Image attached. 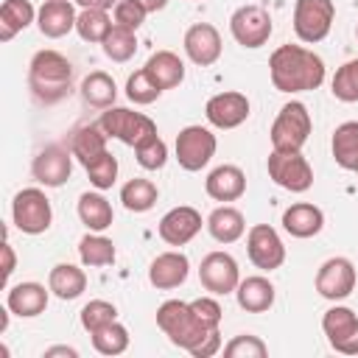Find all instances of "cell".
<instances>
[{
  "mask_svg": "<svg viewBox=\"0 0 358 358\" xmlns=\"http://www.w3.org/2000/svg\"><path fill=\"white\" fill-rule=\"evenodd\" d=\"M98 126H101L109 137H115V140H120V143H126V145H131V148H134L140 140L157 134V123H154L148 115L131 112V109H126V106H109V109H103Z\"/></svg>",
  "mask_w": 358,
  "mask_h": 358,
  "instance_id": "52a82bcc",
  "label": "cell"
},
{
  "mask_svg": "<svg viewBox=\"0 0 358 358\" xmlns=\"http://www.w3.org/2000/svg\"><path fill=\"white\" fill-rule=\"evenodd\" d=\"M333 20H336L333 0H296L294 3V34L308 45L322 42L330 34Z\"/></svg>",
  "mask_w": 358,
  "mask_h": 358,
  "instance_id": "ba28073f",
  "label": "cell"
},
{
  "mask_svg": "<svg viewBox=\"0 0 358 358\" xmlns=\"http://www.w3.org/2000/svg\"><path fill=\"white\" fill-rule=\"evenodd\" d=\"M73 173V151L64 145H45L34 162L31 176L45 187H62Z\"/></svg>",
  "mask_w": 358,
  "mask_h": 358,
  "instance_id": "9a60e30c",
  "label": "cell"
},
{
  "mask_svg": "<svg viewBox=\"0 0 358 358\" xmlns=\"http://www.w3.org/2000/svg\"><path fill=\"white\" fill-rule=\"evenodd\" d=\"M115 319H117V308L112 302H106V299H90L81 308V327L87 333H95L98 327H103V324H109Z\"/></svg>",
  "mask_w": 358,
  "mask_h": 358,
  "instance_id": "60d3db41",
  "label": "cell"
},
{
  "mask_svg": "<svg viewBox=\"0 0 358 358\" xmlns=\"http://www.w3.org/2000/svg\"><path fill=\"white\" fill-rule=\"evenodd\" d=\"M327 344L341 355H358V316L344 305H333L322 316Z\"/></svg>",
  "mask_w": 358,
  "mask_h": 358,
  "instance_id": "4fadbf2b",
  "label": "cell"
},
{
  "mask_svg": "<svg viewBox=\"0 0 358 358\" xmlns=\"http://www.w3.org/2000/svg\"><path fill=\"white\" fill-rule=\"evenodd\" d=\"M48 288L53 296L70 302V299H78L87 288V274L84 268L73 266V263H56L48 274Z\"/></svg>",
  "mask_w": 358,
  "mask_h": 358,
  "instance_id": "83f0119b",
  "label": "cell"
},
{
  "mask_svg": "<svg viewBox=\"0 0 358 358\" xmlns=\"http://www.w3.org/2000/svg\"><path fill=\"white\" fill-rule=\"evenodd\" d=\"M73 64L59 50H39L28 64V87L39 103H59L70 95Z\"/></svg>",
  "mask_w": 358,
  "mask_h": 358,
  "instance_id": "7a4b0ae2",
  "label": "cell"
},
{
  "mask_svg": "<svg viewBox=\"0 0 358 358\" xmlns=\"http://www.w3.org/2000/svg\"><path fill=\"white\" fill-rule=\"evenodd\" d=\"M84 171H87L90 185H92L95 190H109V187L115 185V179H117V159L106 151V154H101L98 159H92L90 165H84Z\"/></svg>",
  "mask_w": 358,
  "mask_h": 358,
  "instance_id": "ab89813d",
  "label": "cell"
},
{
  "mask_svg": "<svg viewBox=\"0 0 358 358\" xmlns=\"http://www.w3.org/2000/svg\"><path fill=\"white\" fill-rule=\"evenodd\" d=\"M36 20L31 0H3L0 6V42H11Z\"/></svg>",
  "mask_w": 358,
  "mask_h": 358,
  "instance_id": "f546056e",
  "label": "cell"
},
{
  "mask_svg": "<svg viewBox=\"0 0 358 358\" xmlns=\"http://www.w3.org/2000/svg\"><path fill=\"white\" fill-rule=\"evenodd\" d=\"M190 274V260L179 252V249H171V252H162L151 260L148 266V282L157 288V291H171V288H179Z\"/></svg>",
  "mask_w": 358,
  "mask_h": 358,
  "instance_id": "d6986e66",
  "label": "cell"
},
{
  "mask_svg": "<svg viewBox=\"0 0 358 358\" xmlns=\"http://www.w3.org/2000/svg\"><path fill=\"white\" fill-rule=\"evenodd\" d=\"M330 148H333V159L338 168L358 171V120H347L336 126Z\"/></svg>",
  "mask_w": 358,
  "mask_h": 358,
  "instance_id": "4dcf8cb0",
  "label": "cell"
},
{
  "mask_svg": "<svg viewBox=\"0 0 358 358\" xmlns=\"http://www.w3.org/2000/svg\"><path fill=\"white\" fill-rule=\"evenodd\" d=\"M355 36H358V28H355Z\"/></svg>",
  "mask_w": 358,
  "mask_h": 358,
  "instance_id": "816d5d0a",
  "label": "cell"
},
{
  "mask_svg": "<svg viewBox=\"0 0 358 358\" xmlns=\"http://www.w3.org/2000/svg\"><path fill=\"white\" fill-rule=\"evenodd\" d=\"M235 296L246 313H266L274 305V285H271V280L255 274V277H246L238 282Z\"/></svg>",
  "mask_w": 358,
  "mask_h": 358,
  "instance_id": "484cf974",
  "label": "cell"
},
{
  "mask_svg": "<svg viewBox=\"0 0 358 358\" xmlns=\"http://www.w3.org/2000/svg\"><path fill=\"white\" fill-rule=\"evenodd\" d=\"M3 282H8V277L14 274V266H17V257H14V249H11V243L6 241L3 243Z\"/></svg>",
  "mask_w": 358,
  "mask_h": 358,
  "instance_id": "7dc6e473",
  "label": "cell"
},
{
  "mask_svg": "<svg viewBox=\"0 0 358 358\" xmlns=\"http://www.w3.org/2000/svg\"><path fill=\"white\" fill-rule=\"evenodd\" d=\"M76 8L70 0H45L42 8L36 11V28L48 39H59L76 28Z\"/></svg>",
  "mask_w": 358,
  "mask_h": 358,
  "instance_id": "ffe728a7",
  "label": "cell"
},
{
  "mask_svg": "<svg viewBox=\"0 0 358 358\" xmlns=\"http://www.w3.org/2000/svg\"><path fill=\"white\" fill-rule=\"evenodd\" d=\"M204 227H207V232H210L218 243H235V241L246 232V218H243V213H241L238 207L221 204V207H215V210L207 215Z\"/></svg>",
  "mask_w": 358,
  "mask_h": 358,
  "instance_id": "d4e9b609",
  "label": "cell"
},
{
  "mask_svg": "<svg viewBox=\"0 0 358 358\" xmlns=\"http://www.w3.org/2000/svg\"><path fill=\"white\" fill-rule=\"evenodd\" d=\"M204 117L215 129H238L249 117V98L235 90L218 92L204 103Z\"/></svg>",
  "mask_w": 358,
  "mask_h": 358,
  "instance_id": "e0dca14e",
  "label": "cell"
},
{
  "mask_svg": "<svg viewBox=\"0 0 358 358\" xmlns=\"http://www.w3.org/2000/svg\"><path fill=\"white\" fill-rule=\"evenodd\" d=\"M56 355L78 358V350H76V347H64V344H59V347H48V350H45V358H56Z\"/></svg>",
  "mask_w": 358,
  "mask_h": 358,
  "instance_id": "681fc988",
  "label": "cell"
},
{
  "mask_svg": "<svg viewBox=\"0 0 358 358\" xmlns=\"http://www.w3.org/2000/svg\"><path fill=\"white\" fill-rule=\"evenodd\" d=\"M112 17L103 8H81L76 20V31L84 42H103L106 34L112 31Z\"/></svg>",
  "mask_w": 358,
  "mask_h": 358,
  "instance_id": "e575fe53",
  "label": "cell"
},
{
  "mask_svg": "<svg viewBox=\"0 0 358 358\" xmlns=\"http://www.w3.org/2000/svg\"><path fill=\"white\" fill-rule=\"evenodd\" d=\"M112 14H115V25H123V28H131V31H137L143 22H145V8L143 6H137L134 0H120L115 8H112Z\"/></svg>",
  "mask_w": 358,
  "mask_h": 358,
  "instance_id": "ee69618b",
  "label": "cell"
},
{
  "mask_svg": "<svg viewBox=\"0 0 358 358\" xmlns=\"http://www.w3.org/2000/svg\"><path fill=\"white\" fill-rule=\"evenodd\" d=\"M355 288V266L350 257H330L316 271V291L319 296L338 302L347 299Z\"/></svg>",
  "mask_w": 358,
  "mask_h": 358,
  "instance_id": "5bb4252c",
  "label": "cell"
},
{
  "mask_svg": "<svg viewBox=\"0 0 358 358\" xmlns=\"http://www.w3.org/2000/svg\"><path fill=\"white\" fill-rule=\"evenodd\" d=\"M266 168H268L271 182L288 193H305L313 185V168L302 157V151H274L271 148Z\"/></svg>",
  "mask_w": 358,
  "mask_h": 358,
  "instance_id": "8992f818",
  "label": "cell"
},
{
  "mask_svg": "<svg viewBox=\"0 0 358 358\" xmlns=\"http://www.w3.org/2000/svg\"><path fill=\"white\" fill-rule=\"evenodd\" d=\"M48 291L50 288H45L42 282H17L6 294V305L11 308L14 316L34 319V316L45 313V308H48Z\"/></svg>",
  "mask_w": 358,
  "mask_h": 358,
  "instance_id": "7402d4cb",
  "label": "cell"
},
{
  "mask_svg": "<svg viewBox=\"0 0 358 358\" xmlns=\"http://www.w3.org/2000/svg\"><path fill=\"white\" fill-rule=\"evenodd\" d=\"M330 92L336 101H344V103L358 101V59H350L336 70L330 81Z\"/></svg>",
  "mask_w": 358,
  "mask_h": 358,
  "instance_id": "74e56055",
  "label": "cell"
},
{
  "mask_svg": "<svg viewBox=\"0 0 358 358\" xmlns=\"http://www.w3.org/2000/svg\"><path fill=\"white\" fill-rule=\"evenodd\" d=\"M190 308H193V313H196L207 327H218V324H221L224 310H221V305H218L213 296H199V299L190 302Z\"/></svg>",
  "mask_w": 358,
  "mask_h": 358,
  "instance_id": "f6af8a7d",
  "label": "cell"
},
{
  "mask_svg": "<svg viewBox=\"0 0 358 358\" xmlns=\"http://www.w3.org/2000/svg\"><path fill=\"white\" fill-rule=\"evenodd\" d=\"M355 173H358V171H355Z\"/></svg>",
  "mask_w": 358,
  "mask_h": 358,
  "instance_id": "f5cc1de1",
  "label": "cell"
},
{
  "mask_svg": "<svg viewBox=\"0 0 358 358\" xmlns=\"http://www.w3.org/2000/svg\"><path fill=\"white\" fill-rule=\"evenodd\" d=\"M246 255L260 271H274L285 263V246L282 238L277 235L274 227L268 224H255L246 235Z\"/></svg>",
  "mask_w": 358,
  "mask_h": 358,
  "instance_id": "7c38bea8",
  "label": "cell"
},
{
  "mask_svg": "<svg viewBox=\"0 0 358 358\" xmlns=\"http://www.w3.org/2000/svg\"><path fill=\"white\" fill-rule=\"evenodd\" d=\"M310 131H313V120H310L308 106L302 101H288L271 123V131H268L271 148L274 151H302Z\"/></svg>",
  "mask_w": 358,
  "mask_h": 358,
  "instance_id": "277c9868",
  "label": "cell"
},
{
  "mask_svg": "<svg viewBox=\"0 0 358 358\" xmlns=\"http://www.w3.org/2000/svg\"><path fill=\"white\" fill-rule=\"evenodd\" d=\"M143 70L148 73V78L165 92L173 90L185 81V62L173 53V50H157L148 56V62L143 64Z\"/></svg>",
  "mask_w": 358,
  "mask_h": 358,
  "instance_id": "cb8c5ba5",
  "label": "cell"
},
{
  "mask_svg": "<svg viewBox=\"0 0 358 358\" xmlns=\"http://www.w3.org/2000/svg\"><path fill=\"white\" fill-rule=\"evenodd\" d=\"M157 199H159L157 185L143 176H134L120 187V201L129 213H148L157 204Z\"/></svg>",
  "mask_w": 358,
  "mask_h": 358,
  "instance_id": "d6a6232c",
  "label": "cell"
},
{
  "mask_svg": "<svg viewBox=\"0 0 358 358\" xmlns=\"http://www.w3.org/2000/svg\"><path fill=\"white\" fill-rule=\"evenodd\" d=\"M92 336V347L101 352V355H120V352H126L129 350V330L115 319V322H109V324H103V327H98L95 333H90Z\"/></svg>",
  "mask_w": 358,
  "mask_h": 358,
  "instance_id": "8d00e7d4",
  "label": "cell"
},
{
  "mask_svg": "<svg viewBox=\"0 0 358 358\" xmlns=\"http://www.w3.org/2000/svg\"><path fill=\"white\" fill-rule=\"evenodd\" d=\"M324 227V213L310 201H296L282 213V229L291 238H313Z\"/></svg>",
  "mask_w": 358,
  "mask_h": 358,
  "instance_id": "603a6c76",
  "label": "cell"
},
{
  "mask_svg": "<svg viewBox=\"0 0 358 358\" xmlns=\"http://www.w3.org/2000/svg\"><path fill=\"white\" fill-rule=\"evenodd\" d=\"M201 229V213L190 204H179L173 210H168L162 218H159V238L168 243V246H185L190 243Z\"/></svg>",
  "mask_w": 358,
  "mask_h": 358,
  "instance_id": "2e32d148",
  "label": "cell"
},
{
  "mask_svg": "<svg viewBox=\"0 0 358 358\" xmlns=\"http://www.w3.org/2000/svg\"><path fill=\"white\" fill-rule=\"evenodd\" d=\"M229 31H232V39L241 48H252L255 50V48H263L268 42L274 25H271V17H268V11L263 6L249 3V6H241V8L232 11Z\"/></svg>",
  "mask_w": 358,
  "mask_h": 358,
  "instance_id": "9c48e42d",
  "label": "cell"
},
{
  "mask_svg": "<svg viewBox=\"0 0 358 358\" xmlns=\"http://www.w3.org/2000/svg\"><path fill=\"white\" fill-rule=\"evenodd\" d=\"M199 282L204 291L215 294V296H227L238 288L241 282V271H238V260L229 252H210L201 257L199 266Z\"/></svg>",
  "mask_w": 358,
  "mask_h": 358,
  "instance_id": "8fae6325",
  "label": "cell"
},
{
  "mask_svg": "<svg viewBox=\"0 0 358 358\" xmlns=\"http://www.w3.org/2000/svg\"><path fill=\"white\" fill-rule=\"evenodd\" d=\"M81 98L84 103L95 106V109H109L115 106V98H117V84L109 73L103 70H92L90 76H84L81 81Z\"/></svg>",
  "mask_w": 358,
  "mask_h": 358,
  "instance_id": "1f68e13d",
  "label": "cell"
},
{
  "mask_svg": "<svg viewBox=\"0 0 358 358\" xmlns=\"http://www.w3.org/2000/svg\"><path fill=\"white\" fill-rule=\"evenodd\" d=\"M106 131L98 126V123H90V126H78L70 137V151L73 157L81 162V165H90L92 159H98L101 154H106Z\"/></svg>",
  "mask_w": 358,
  "mask_h": 358,
  "instance_id": "f1b7e54d",
  "label": "cell"
},
{
  "mask_svg": "<svg viewBox=\"0 0 358 358\" xmlns=\"http://www.w3.org/2000/svg\"><path fill=\"white\" fill-rule=\"evenodd\" d=\"M134 157H137V165L145 168V171H159L165 162H168V145L159 134H151L145 140H140L134 145Z\"/></svg>",
  "mask_w": 358,
  "mask_h": 358,
  "instance_id": "f35d334b",
  "label": "cell"
},
{
  "mask_svg": "<svg viewBox=\"0 0 358 358\" xmlns=\"http://www.w3.org/2000/svg\"><path fill=\"white\" fill-rule=\"evenodd\" d=\"M78 257L87 268L109 266V263H115V243H112V238H106L101 232H87L78 241Z\"/></svg>",
  "mask_w": 358,
  "mask_h": 358,
  "instance_id": "836d02e7",
  "label": "cell"
},
{
  "mask_svg": "<svg viewBox=\"0 0 358 358\" xmlns=\"http://www.w3.org/2000/svg\"><path fill=\"white\" fill-rule=\"evenodd\" d=\"M204 190L215 201H238L246 193V173L238 165H218L207 173Z\"/></svg>",
  "mask_w": 358,
  "mask_h": 358,
  "instance_id": "44dd1931",
  "label": "cell"
},
{
  "mask_svg": "<svg viewBox=\"0 0 358 358\" xmlns=\"http://www.w3.org/2000/svg\"><path fill=\"white\" fill-rule=\"evenodd\" d=\"M76 6H81V8H103V11H109V8H115L120 0H73Z\"/></svg>",
  "mask_w": 358,
  "mask_h": 358,
  "instance_id": "c3c4849f",
  "label": "cell"
},
{
  "mask_svg": "<svg viewBox=\"0 0 358 358\" xmlns=\"http://www.w3.org/2000/svg\"><path fill=\"white\" fill-rule=\"evenodd\" d=\"M11 218L14 227L25 235H42L50 229L53 207L42 187H22L11 201Z\"/></svg>",
  "mask_w": 358,
  "mask_h": 358,
  "instance_id": "5b68a950",
  "label": "cell"
},
{
  "mask_svg": "<svg viewBox=\"0 0 358 358\" xmlns=\"http://www.w3.org/2000/svg\"><path fill=\"white\" fill-rule=\"evenodd\" d=\"M159 95H162V90L148 78L145 70H137V73L129 76V81H126V98H129L131 103L145 106V103H154Z\"/></svg>",
  "mask_w": 358,
  "mask_h": 358,
  "instance_id": "b9f144b4",
  "label": "cell"
},
{
  "mask_svg": "<svg viewBox=\"0 0 358 358\" xmlns=\"http://www.w3.org/2000/svg\"><path fill=\"white\" fill-rule=\"evenodd\" d=\"M101 45H103L106 59L123 64V62H129L137 53V31L123 28V25H112V31L106 34V39Z\"/></svg>",
  "mask_w": 358,
  "mask_h": 358,
  "instance_id": "d590c367",
  "label": "cell"
},
{
  "mask_svg": "<svg viewBox=\"0 0 358 358\" xmlns=\"http://www.w3.org/2000/svg\"><path fill=\"white\" fill-rule=\"evenodd\" d=\"M218 350H221V333H218V330H213V333H210V336H207V338H204V341H201L190 355H193V358H210V355H215Z\"/></svg>",
  "mask_w": 358,
  "mask_h": 358,
  "instance_id": "bcb514c9",
  "label": "cell"
},
{
  "mask_svg": "<svg viewBox=\"0 0 358 358\" xmlns=\"http://www.w3.org/2000/svg\"><path fill=\"white\" fill-rule=\"evenodd\" d=\"M78 218L90 232H103V229L112 227L115 213H112V204L103 193L87 190V193L78 196Z\"/></svg>",
  "mask_w": 358,
  "mask_h": 358,
  "instance_id": "4316f807",
  "label": "cell"
},
{
  "mask_svg": "<svg viewBox=\"0 0 358 358\" xmlns=\"http://www.w3.org/2000/svg\"><path fill=\"white\" fill-rule=\"evenodd\" d=\"M268 76L280 92H310L324 81V62L302 45H280L268 56Z\"/></svg>",
  "mask_w": 358,
  "mask_h": 358,
  "instance_id": "6da1fadb",
  "label": "cell"
},
{
  "mask_svg": "<svg viewBox=\"0 0 358 358\" xmlns=\"http://www.w3.org/2000/svg\"><path fill=\"white\" fill-rule=\"evenodd\" d=\"M157 327L168 336L173 347H182L187 352H193L213 330H218V327H207L193 313L190 302H182V299H168L157 308Z\"/></svg>",
  "mask_w": 358,
  "mask_h": 358,
  "instance_id": "3957f363",
  "label": "cell"
},
{
  "mask_svg": "<svg viewBox=\"0 0 358 358\" xmlns=\"http://www.w3.org/2000/svg\"><path fill=\"white\" fill-rule=\"evenodd\" d=\"M218 140L207 126H185L176 134V159L185 171H201L215 157Z\"/></svg>",
  "mask_w": 358,
  "mask_h": 358,
  "instance_id": "30bf717a",
  "label": "cell"
},
{
  "mask_svg": "<svg viewBox=\"0 0 358 358\" xmlns=\"http://www.w3.org/2000/svg\"><path fill=\"white\" fill-rule=\"evenodd\" d=\"M134 3H137V6H143L148 14H151V11H162V8L168 6V0H134Z\"/></svg>",
  "mask_w": 358,
  "mask_h": 358,
  "instance_id": "f907efd6",
  "label": "cell"
},
{
  "mask_svg": "<svg viewBox=\"0 0 358 358\" xmlns=\"http://www.w3.org/2000/svg\"><path fill=\"white\" fill-rule=\"evenodd\" d=\"M182 45H185L187 59H190L193 64H199V67H210V64H215V62L221 59V34H218V28L210 25V22H196V25H190V28L185 31Z\"/></svg>",
  "mask_w": 358,
  "mask_h": 358,
  "instance_id": "ac0fdd59",
  "label": "cell"
},
{
  "mask_svg": "<svg viewBox=\"0 0 358 358\" xmlns=\"http://www.w3.org/2000/svg\"><path fill=\"white\" fill-rule=\"evenodd\" d=\"M224 355L227 358H266L268 355V347L260 336H252V333H241L235 336L227 347H224Z\"/></svg>",
  "mask_w": 358,
  "mask_h": 358,
  "instance_id": "7bdbcfd3",
  "label": "cell"
}]
</instances>
